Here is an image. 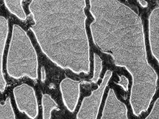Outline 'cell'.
<instances>
[{"label": "cell", "instance_id": "obj_14", "mask_svg": "<svg viewBox=\"0 0 159 119\" xmlns=\"http://www.w3.org/2000/svg\"><path fill=\"white\" fill-rule=\"evenodd\" d=\"M137 1L142 7H147L148 6V2L145 0H137Z\"/></svg>", "mask_w": 159, "mask_h": 119}, {"label": "cell", "instance_id": "obj_10", "mask_svg": "<svg viewBox=\"0 0 159 119\" xmlns=\"http://www.w3.org/2000/svg\"><path fill=\"white\" fill-rule=\"evenodd\" d=\"M43 119H51V112L58 109V104L48 94H43L42 97Z\"/></svg>", "mask_w": 159, "mask_h": 119}, {"label": "cell", "instance_id": "obj_6", "mask_svg": "<svg viewBox=\"0 0 159 119\" xmlns=\"http://www.w3.org/2000/svg\"><path fill=\"white\" fill-rule=\"evenodd\" d=\"M101 119H128L126 105L117 98L111 88L108 91Z\"/></svg>", "mask_w": 159, "mask_h": 119}, {"label": "cell", "instance_id": "obj_1", "mask_svg": "<svg viewBox=\"0 0 159 119\" xmlns=\"http://www.w3.org/2000/svg\"><path fill=\"white\" fill-rule=\"evenodd\" d=\"M89 4L93 42L111 56L116 66L126 68L131 75L130 104L138 117L148 109L158 82L157 73L147 60L142 20L118 0H89Z\"/></svg>", "mask_w": 159, "mask_h": 119}, {"label": "cell", "instance_id": "obj_5", "mask_svg": "<svg viewBox=\"0 0 159 119\" xmlns=\"http://www.w3.org/2000/svg\"><path fill=\"white\" fill-rule=\"evenodd\" d=\"M13 94L19 111L26 114L30 119H36L38 104L34 88L27 83H22L13 88Z\"/></svg>", "mask_w": 159, "mask_h": 119}, {"label": "cell", "instance_id": "obj_3", "mask_svg": "<svg viewBox=\"0 0 159 119\" xmlns=\"http://www.w3.org/2000/svg\"><path fill=\"white\" fill-rule=\"evenodd\" d=\"M8 76L18 80L26 76L38 77V59L36 50L27 32L17 24L12 26L6 57Z\"/></svg>", "mask_w": 159, "mask_h": 119}, {"label": "cell", "instance_id": "obj_12", "mask_svg": "<svg viewBox=\"0 0 159 119\" xmlns=\"http://www.w3.org/2000/svg\"><path fill=\"white\" fill-rule=\"evenodd\" d=\"M145 119H159V99L157 98L149 115Z\"/></svg>", "mask_w": 159, "mask_h": 119}, {"label": "cell", "instance_id": "obj_4", "mask_svg": "<svg viewBox=\"0 0 159 119\" xmlns=\"http://www.w3.org/2000/svg\"><path fill=\"white\" fill-rule=\"evenodd\" d=\"M112 75V71L107 70L98 88L93 90L89 96L84 98L76 114V119H97L104 90Z\"/></svg>", "mask_w": 159, "mask_h": 119}, {"label": "cell", "instance_id": "obj_9", "mask_svg": "<svg viewBox=\"0 0 159 119\" xmlns=\"http://www.w3.org/2000/svg\"><path fill=\"white\" fill-rule=\"evenodd\" d=\"M9 22L7 19L0 15V93L3 94L6 89L7 82L3 72V57L9 34Z\"/></svg>", "mask_w": 159, "mask_h": 119}, {"label": "cell", "instance_id": "obj_8", "mask_svg": "<svg viewBox=\"0 0 159 119\" xmlns=\"http://www.w3.org/2000/svg\"><path fill=\"white\" fill-rule=\"evenodd\" d=\"M149 42L152 56L159 62V8H154L148 19Z\"/></svg>", "mask_w": 159, "mask_h": 119}, {"label": "cell", "instance_id": "obj_2", "mask_svg": "<svg viewBox=\"0 0 159 119\" xmlns=\"http://www.w3.org/2000/svg\"><path fill=\"white\" fill-rule=\"evenodd\" d=\"M85 7V0H32L29 10L35 24L60 29L84 18Z\"/></svg>", "mask_w": 159, "mask_h": 119}, {"label": "cell", "instance_id": "obj_13", "mask_svg": "<svg viewBox=\"0 0 159 119\" xmlns=\"http://www.w3.org/2000/svg\"><path fill=\"white\" fill-rule=\"evenodd\" d=\"M119 81L117 82V85H120L125 91H128L129 86V80L125 76H119Z\"/></svg>", "mask_w": 159, "mask_h": 119}, {"label": "cell", "instance_id": "obj_15", "mask_svg": "<svg viewBox=\"0 0 159 119\" xmlns=\"http://www.w3.org/2000/svg\"><path fill=\"white\" fill-rule=\"evenodd\" d=\"M41 81L43 82L45 80L46 78V74H45V70L44 68V67H42L41 68Z\"/></svg>", "mask_w": 159, "mask_h": 119}, {"label": "cell", "instance_id": "obj_7", "mask_svg": "<svg viewBox=\"0 0 159 119\" xmlns=\"http://www.w3.org/2000/svg\"><path fill=\"white\" fill-rule=\"evenodd\" d=\"M80 82L69 77L63 79L60 83V89L63 103L71 112H75L80 97Z\"/></svg>", "mask_w": 159, "mask_h": 119}, {"label": "cell", "instance_id": "obj_11", "mask_svg": "<svg viewBox=\"0 0 159 119\" xmlns=\"http://www.w3.org/2000/svg\"><path fill=\"white\" fill-rule=\"evenodd\" d=\"M102 69V61L100 57L96 53L94 54V75L91 79L93 83H97L99 81Z\"/></svg>", "mask_w": 159, "mask_h": 119}]
</instances>
